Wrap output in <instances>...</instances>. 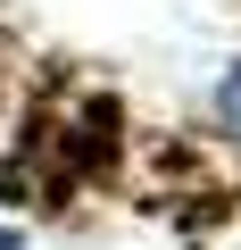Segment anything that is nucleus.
<instances>
[{
    "mask_svg": "<svg viewBox=\"0 0 241 250\" xmlns=\"http://www.w3.org/2000/svg\"><path fill=\"white\" fill-rule=\"evenodd\" d=\"M216 117H224V134H241V59H233L224 83H216Z\"/></svg>",
    "mask_w": 241,
    "mask_h": 250,
    "instance_id": "1",
    "label": "nucleus"
},
{
    "mask_svg": "<svg viewBox=\"0 0 241 250\" xmlns=\"http://www.w3.org/2000/svg\"><path fill=\"white\" fill-rule=\"evenodd\" d=\"M0 250H17V225H0Z\"/></svg>",
    "mask_w": 241,
    "mask_h": 250,
    "instance_id": "2",
    "label": "nucleus"
}]
</instances>
